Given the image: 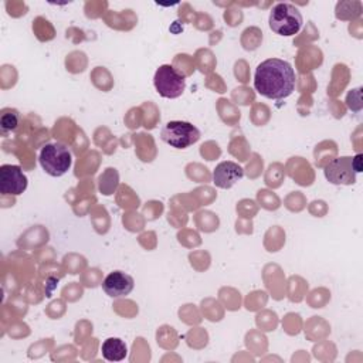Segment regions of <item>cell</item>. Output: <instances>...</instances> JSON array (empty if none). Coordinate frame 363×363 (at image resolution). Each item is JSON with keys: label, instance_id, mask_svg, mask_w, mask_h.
Segmentation results:
<instances>
[{"label": "cell", "instance_id": "6da1fadb", "mask_svg": "<svg viewBox=\"0 0 363 363\" xmlns=\"http://www.w3.org/2000/svg\"><path fill=\"white\" fill-rule=\"evenodd\" d=\"M296 75L292 65L281 58L259 62L254 72V88L268 99H284L295 91Z\"/></svg>", "mask_w": 363, "mask_h": 363}, {"label": "cell", "instance_id": "7a4b0ae2", "mask_svg": "<svg viewBox=\"0 0 363 363\" xmlns=\"http://www.w3.org/2000/svg\"><path fill=\"white\" fill-rule=\"evenodd\" d=\"M269 28L284 37L295 35L303 24L301 11L291 3H277L269 13Z\"/></svg>", "mask_w": 363, "mask_h": 363}, {"label": "cell", "instance_id": "3957f363", "mask_svg": "<svg viewBox=\"0 0 363 363\" xmlns=\"http://www.w3.org/2000/svg\"><path fill=\"white\" fill-rule=\"evenodd\" d=\"M38 162L47 174L52 177H60L69 170L72 156L69 149L64 143L52 142L43 146V149L40 150Z\"/></svg>", "mask_w": 363, "mask_h": 363}, {"label": "cell", "instance_id": "277c9868", "mask_svg": "<svg viewBox=\"0 0 363 363\" xmlns=\"http://www.w3.org/2000/svg\"><path fill=\"white\" fill-rule=\"evenodd\" d=\"M160 139L174 149H186L200 139V130L186 121H169L160 130Z\"/></svg>", "mask_w": 363, "mask_h": 363}, {"label": "cell", "instance_id": "5b68a950", "mask_svg": "<svg viewBox=\"0 0 363 363\" xmlns=\"http://www.w3.org/2000/svg\"><path fill=\"white\" fill-rule=\"evenodd\" d=\"M153 84L157 94L169 99L182 96V94L186 89L184 77L170 64H163L156 69Z\"/></svg>", "mask_w": 363, "mask_h": 363}, {"label": "cell", "instance_id": "8992f818", "mask_svg": "<svg viewBox=\"0 0 363 363\" xmlns=\"http://www.w3.org/2000/svg\"><path fill=\"white\" fill-rule=\"evenodd\" d=\"M325 177L332 184L349 186L356 182V172L353 167L352 156H340L332 159L323 169Z\"/></svg>", "mask_w": 363, "mask_h": 363}, {"label": "cell", "instance_id": "52a82bcc", "mask_svg": "<svg viewBox=\"0 0 363 363\" xmlns=\"http://www.w3.org/2000/svg\"><path fill=\"white\" fill-rule=\"evenodd\" d=\"M28 186L27 176L17 164L0 166V193L4 196H18Z\"/></svg>", "mask_w": 363, "mask_h": 363}, {"label": "cell", "instance_id": "ba28073f", "mask_svg": "<svg viewBox=\"0 0 363 363\" xmlns=\"http://www.w3.org/2000/svg\"><path fill=\"white\" fill-rule=\"evenodd\" d=\"M133 286V278L123 271H112L102 281V289L111 298L126 296L132 292Z\"/></svg>", "mask_w": 363, "mask_h": 363}, {"label": "cell", "instance_id": "9c48e42d", "mask_svg": "<svg viewBox=\"0 0 363 363\" xmlns=\"http://www.w3.org/2000/svg\"><path fill=\"white\" fill-rule=\"evenodd\" d=\"M244 176L242 167L231 160L221 162L213 170V182L220 189H230Z\"/></svg>", "mask_w": 363, "mask_h": 363}, {"label": "cell", "instance_id": "30bf717a", "mask_svg": "<svg viewBox=\"0 0 363 363\" xmlns=\"http://www.w3.org/2000/svg\"><path fill=\"white\" fill-rule=\"evenodd\" d=\"M102 356L108 362H121L128 354L126 343L119 337H108L101 347Z\"/></svg>", "mask_w": 363, "mask_h": 363}, {"label": "cell", "instance_id": "8fae6325", "mask_svg": "<svg viewBox=\"0 0 363 363\" xmlns=\"http://www.w3.org/2000/svg\"><path fill=\"white\" fill-rule=\"evenodd\" d=\"M21 122V115L14 108H3L0 112V132L1 135H7L9 132H14Z\"/></svg>", "mask_w": 363, "mask_h": 363}, {"label": "cell", "instance_id": "7c38bea8", "mask_svg": "<svg viewBox=\"0 0 363 363\" xmlns=\"http://www.w3.org/2000/svg\"><path fill=\"white\" fill-rule=\"evenodd\" d=\"M362 155L360 153H357L356 156H353V167H354V172L356 173H360L362 172V169H363V166H362Z\"/></svg>", "mask_w": 363, "mask_h": 363}]
</instances>
